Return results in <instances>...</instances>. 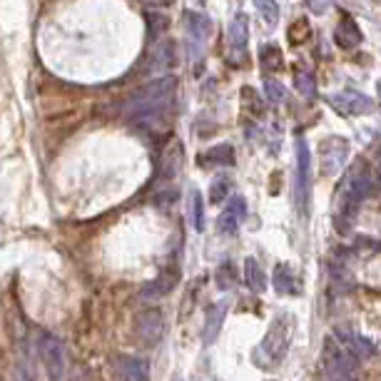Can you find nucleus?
<instances>
[{
	"mask_svg": "<svg viewBox=\"0 0 381 381\" xmlns=\"http://www.w3.org/2000/svg\"><path fill=\"white\" fill-rule=\"evenodd\" d=\"M309 35H312L309 21H306V18H299V21H294L292 27L286 30V40L292 42V45H304V42L309 40Z\"/></svg>",
	"mask_w": 381,
	"mask_h": 381,
	"instance_id": "nucleus-17",
	"label": "nucleus"
},
{
	"mask_svg": "<svg viewBox=\"0 0 381 381\" xmlns=\"http://www.w3.org/2000/svg\"><path fill=\"white\" fill-rule=\"evenodd\" d=\"M227 309H230L227 302H217L214 306H210L207 319H204V334H202L204 344H214V339H217L219 332H222V324H225Z\"/></svg>",
	"mask_w": 381,
	"mask_h": 381,
	"instance_id": "nucleus-10",
	"label": "nucleus"
},
{
	"mask_svg": "<svg viewBox=\"0 0 381 381\" xmlns=\"http://www.w3.org/2000/svg\"><path fill=\"white\" fill-rule=\"evenodd\" d=\"M195 227L197 230H202L204 227V219H202V199H199V195H195Z\"/></svg>",
	"mask_w": 381,
	"mask_h": 381,
	"instance_id": "nucleus-24",
	"label": "nucleus"
},
{
	"mask_svg": "<svg viewBox=\"0 0 381 381\" xmlns=\"http://www.w3.org/2000/svg\"><path fill=\"white\" fill-rule=\"evenodd\" d=\"M379 175H381V147H379Z\"/></svg>",
	"mask_w": 381,
	"mask_h": 381,
	"instance_id": "nucleus-25",
	"label": "nucleus"
},
{
	"mask_svg": "<svg viewBox=\"0 0 381 381\" xmlns=\"http://www.w3.org/2000/svg\"><path fill=\"white\" fill-rule=\"evenodd\" d=\"M334 40H336V45H339L341 50H354L361 45V40H364V35H361L359 25L354 23V18H344V21L339 23V27H336V33H334Z\"/></svg>",
	"mask_w": 381,
	"mask_h": 381,
	"instance_id": "nucleus-11",
	"label": "nucleus"
},
{
	"mask_svg": "<svg viewBox=\"0 0 381 381\" xmlns=\"http://www.w3.org/2000/svg\"><path fill=\"white\" fill-rule=\"evenodd\" d=\"M297 82H299L302 93H306V95H314V77L312 75H304V73H299V75H297Z\"/></svg>",
	"mask_w": 381,
	"mask_h": 381,
	"instance_id": "nucleus-22",
	"label": "nucleus"
},
{
	"mask_svg": "<svg viewBox=\"0 0 381 381\" xmlns=\"http://www.w3.org/2000/svg\"><path fill=\"white\" fill-rule=\"evenodd\" d=\"M115 371L123 381H150V364L137 354H115Z\"/></svg>",
	"mask_w": 381,
	"mask_h": 381,
	"instance_id": "nucleus-9",
	"label": "nucleus"
},
{
	"mask_svg": "<svg viewBox=\"0 0 381 381\" xmlns=\"http://www.w3.org/2000/svg\"><path fill=\"white\" fill-rule=\"evenodd\" d=\"M245 280H247V286H249L252 292H265L267 289L265 272H262V267H259L254 259H247L245 262Z\"/></svg>",
	"mask_w": 381,
	"mask_h": 381,
	"instance_id": "nucleus-15",
	"label": "nucleus"
},
{
	"mask_svg": "<svg viewBox=\"0 0 381 381\" xmlns=\"http://www.w3.org/2000/svg\"><path fill=\"white\" fill-rule=\"evenodd\" d=\"M347 155H349V143H344V140H336V150H334V140L324 143V170H327L329 175L339 172L344 160H347Z\"/></svg>",
	"mask_w": 381,
	"mask_h": 381,
	"instance_id": "nucleus-12",
	"label": "nucleus"
},
{
	"mask_svg": "<svg viewBox=\"0 0 381 381\" xmlns=\"http://www.w3.org/2000/svg\"><path fill=\"white\" fill-rule=\"evenodd\" d=\"M259 5H262V13L269 23H277V8H274L272 0H259Z\"/></svg>",
	"mask_w": 381,
	"mask_h": 381,
	"instance_id": "nucleus-23",
	"label": "nucleus"
},
{
	"mask_svg": "<svg viewBox=\"0 0 381 381\" xmlns=\"http://www.w3.org/2000/svg\"><path fill=\"white\" fill-rule=\"evenodd\" d=\"M332 100V105L339 112H344V115H367V112H371L374 110V100L371 97H367L364 93H359V90H341V93H336V95L329 97Z\"/></svg>",
	"mask_w": 381,
	"mask_h": 381,
	"instance_id": "nucleus-8",
	"label": "nucleus"
},
{
	"mask_svg": "<svg viewBox=\"0 0 381 381\" xmlns=\"http://www.w3.org/2000/svg\"><path fill=\"white\" fill-rule=\"evenodd\" d=\"M217 282H219V289H232V286L237 284V277H234V269H232L230 262H227V265L219 267Z\"/></svg>",
	"mask_w": 381,
	"mask_h": 381,
	"instance_id": "nucleus-20",
	"label": "nucleus"
},
{
	"mask_svg": "<svg viewBox=\"0 0 381 381\" xmlns=\"http://www.w3.org/2000/svg\"><path fill=\"white\" fill-rule=\"evenodd\" d=\"M242 217H245V202L242 199H234V202L227 207V212L219 217V232H234L239 227V222H242Z\"/></svg>",
	"mask_w": 381,
	"mask_h": 381,
	"instance_id": "nucleus-14",
	"label": "nucleus"
},
{
	"mask_svg": "<svg viewBox=\"0 0 381 381\" xmlns=\"http://www.w3.org/2000/svg\"><path fill=\"white\" fill-rule=\"evenodd\" d=\"M334 339L339 341L341 347L347 349L349 354L354 356L356 361L371 359V356L376 354L374 341H369L364 334L354 332L352 327H336V329H334Z\"/></svg>",
	"mask_w": 381,
	"mask_h": 381,
	"instance_id": "nucleus-7",
	"label": "nucleus"
},
{
	"mask_svg": "<svg viewBox=\"0 0 381 381\" xmlns=\"http://www.w3.org/2000/svg\"><path fill=\"white\" fill-rule=\"evenodd\" d=\"M294 321L289 314H280L274 317V321L269 324V332L265 334V339L259 344L254 361H257L262 369H277L284 361L286 352H289V341H292V327Z\"/></svg>",
	"mask_w": 381,
	"mask_h": 381,
	"instance_id": "nucleus-1",
	"label": "nucleus"
},
{
	"mask_svg": "<svg viewBox=\"0 0 381 381\" xmlns=\"http://www.w3.org/2000/svg\"><path fill=\"white\" fill-rule=\"evenodd\" d=\"M40 356L42 364H45V371H48L50 381H65L68 374V356H65V347L62 341L53 334L42 332L40 334Z\"/></svg>",
	"mask_w": 381,
	"mask_h": 381,
	"instance_id": "nucleus-4",
	"label": "nucleus"
},
{
	"mask_svg": "<svg viewBox=\"0 0 381 381\" xmlns=\"http://www.w3.org/2000/svg\"><path fill=\"white\" fill-rule=\"evenodd\" d=\"M376 180L369 170V164L364 160H354V164L349 167L347 180L341 184V197H339V210L347 217H354L359 212L361 202L374 195Z\"/></svg>",
	"mask_w": 381,
	"mask_h": 381,
	"instance_id": "nucleus-2",
	"label": "nucleus"
},
{
	"mask_svg": "<svg viewBox=\"0 0 381 381\" xmlns=\"http://www.w3.org/2000/svg\"><path fill=\"white\" fill-rule=\"evenodd\" d=\"M321 356H324V369H327L329 381H356L359 361L349 354L339 341L334 339V334L324 339V352H321Z\"/></svg>",
	"mask_w": 381,
	"mask_h": 381,
	"instance_id": "nucleus-3",
	"label": "nucleus"
},
{
	"mask_svg": "<svg viewBox=\"0 0 381 381\" xmlns=\"http://www.w3.org/2000/svg\"><path fill=\"white\" fill-rule=\"evenodd\" d=\"M309 150L304 145H299V177H297V204L299 210H304L306 195H309Z\"/></svg>",
	"mask_w": 381,
	"mask_h": 381,
	"instance_id": "nucleus-13",
	"label": "nucleus"
},
{
	"mask_svg": "<svg viewBox=\"0 0 381 381\" xmlns=\"http://www.w3.org/2000/svg\"><path fill=\"white\" fill-rule=\"evenodd\" d=\"M175 282H177V272L172 274L170 280H167V274H162L160 280L155 282V284H150L147 289H145L143 294H150V297H160V294H167L172 292V286H175Z\"/></svg>",
	"mask_w": 381,
	"mask_h": 381,
	"instance_id": "nucleus-18",
	"label": "nucleus"
},
{
	"mask_svg": "<svg viewBox=\"0 0 381 381\" xmlns=\"http://www.w3.org/2000/svg\"><path fill=\"white\" fill-rule=\"evenodd\" d=\"M88 117V105L82 102H65L60 108H55L53 112L45 115V127L48 132H70Z\"/></svg>",
	"mask_w": 381,
	"mask_h": 381,
	"instance_id": "nucleus-5",
	"label": "nucleus"
},
{
	"mask_svg": "<svg viewBox=\"0 0 381 381\" xmlns=\"http://www.w3.org/2000/svg\"><path fill=\"white\" fill-rule=\"evenodd\" d=\"M262 60L269 70H280L282 68V53L277 50V45H265L262 50Z\"/></svg>",
	"mask_w": 381,
	"mask_h": 381,
	"instance_id": "nucleus-19",
	"label": "nucleus"
},
{
	"mask_svg": "<svg viewBox=\"0 0 381 381\" xmlns=\"http://www.w3.org/2000/svg\"><path fill=\"white\" fill-rule=\"evenodd\" d=\"M135 334L137 339L147 344V347H155L157 341L162 339L164 334V319H162V312L160 309H143V312H137L135 317Z\"/></svg>",
	"mask_w": 381,
	"mask_h": 381,
	"instance_id": "nucleus-6",
	"label": "nucleus"
},
{
	"mask_svg": "<svg viewBox=\"0 0 381 381\" xmlns=\"http://www.w3.org/2000/svg\"><path fill=\"white\" fill-rule=\"evenodd\" d=\"M274 286H277V292L280 294H297V280H294V274L289 267H280L277 272H274Z\"/></svg>",
	"mask_w": 381,
	"mask_h": 381,
	"instance_id": "nucleus-16",
	"label": "nucleus"
},
{
	"mask_svg": "<svg viewBox=\"0 0 381 381\" xmlns=\"http://www.w3.org/2000/svg\"><path fill=\"white\" fill-rule=\"evenodd\" d=\"M227 192H230V180H227V177L214 180V184H212V195H210V199H212V202H222V199H225Z\"/></svg>",
	"mask_w": 381,
	"mask_h": 381,
	"instance_id": "nucleus-21",
	"label": "nucleus"
}]
</instances>
